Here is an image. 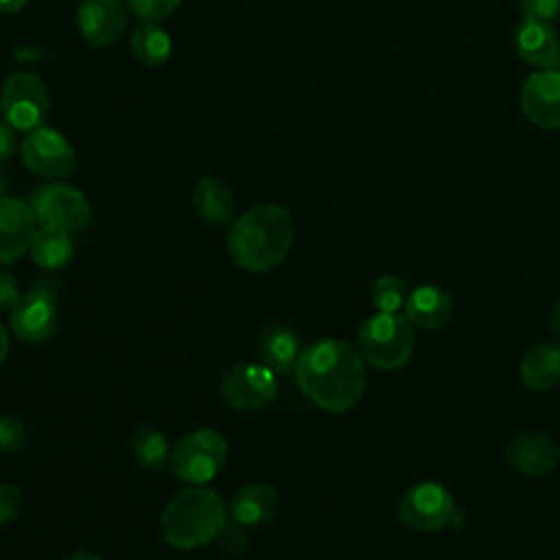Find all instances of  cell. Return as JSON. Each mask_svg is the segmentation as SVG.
I'll return each mask as SVG.
<instances>
[{"label": "cell", "instance_id": "6da1fadb", "mask_svg": "<svg viewBox=\"0 0 560 560\" xmlns=\"http://www.w3.org/2000/svg\"><path fill=\"white\" fill-rule=\"evenodd\" d=\"M295 378L302 394L324 411L341 413L365 392L361 352L341 339H322L302 350Z\"/></svg>", "mask_w": 560, "mask_h": 560}, {"label": "cell", "instance_id": "7a4b0ae2", "mask_svg": "<svg viewBox=\"0 0 560 560\" xmlns=\"http://www.w3.org/2000/svg\"><path fill=\"white\" fill-rule=\"evenodd\" d=\"M295 238L293 219L278 203H258L243 212L228 232L232 262L252 273H265L282 265Z\"/></svg>", "mask_w": 560, "mask_h": 560}, {"label": "cell", "instance_id": "3957f363", "mask_svg": "<svg viewBox=\"0 0 560 560\" xmlns=\"http://www.w3.org/2000/svg\"><path fill=\"white\" fill-rule=\"evenodd\" d=\"M230 510L221 494L206 486L179 490L162 512V536L175 549H195L219 538Z\"/></svg>", "mask_w": 560, "mask_h": 560}, {"label": "cell", "instance_id": "277c9868", "mask_svg": "<svg viewBox=\"0 0 560 560\" xmlns=\"http://www.w3.org/2000/svg\"><path fill=\"white\" fill-rule=\"evenodd\" d=\"M61 278L55 271H42L26 293L9 308V328L24 343H44L52 337L59 322Z\"/></svg>", "mask_w": 560, "mask_h": 560}, {"label": "cell", "instance_id": "5b68a950", "mask_svg": "<svg viewBox=\"0 0 560 560\" xmlns=\"http://www.w3.org/2000/svg\"><path fill=\"white\" fill-rule=\"evenodd\" d=\"M357 343L363 361L378 370H396L413 352L411 322L398 313L372 315L361 324Z\"/></svg>", "mask_w": 560, "mask_h": 560}, {"label": "cell", "instance_id": "8992f818", "mask_svg": "<svg viewBox=\"0 0 560 560\" xmlns=\"http://www.w3.org/2000/svg\"><path fill=\"white\" fill-rule=\"evenodd\" d=\"M225 459H228L225 438L210 427H201L186 433L171 448L168 468L179 481L188 486H203L219 475Z\"/></svg>", "mask_w": 560, "mask_h": 560}, {"label": "cell", "instance_id": "52a82bcc", "mask_svg": "<svg viewBox=\"0 0 560 560\" xmlns=\"http://www.w3.org/2000/svg\"><path fill=\"white\" fill-rule=\"evenodd\" d=\"M48 90L42 77L31 70L11 72L0 92L2 118L20 131H33L48 114Z\"/></svg>", "mask_w": 560, "mask_h": 560}, {"label": "cell", "instance_id": "ba28073f", "mask_svg": "<svg viewBox=\"0 0 560 560\" xmlns=\"http://www.w3.org/2000/svg\"><path fill=\"white\" fill-rule=\"evenodd\" d=\"M31 210L37 223L68 232L83 230L92 219L90 199L79 188L61 182L39 186L31 197Z\"/></svg>", "mask_w": 560, "mask_h": 560}, {"label": "cell", "instance_id": "9c48e42d", "mask_svg": "<svg viewBox=\"0 0 560 560\" xmlns=\"http://www.w3.org/2000/svg\"><path fill=\"white\" fill-rule=\"evenodd\" d=\"M20 153L24 166L44 179L57 182L77 168L74 147L66 140L63 133L46 125H39L26 133Z\"/></svg>", "mask_w": 560, "mask_h": 560}, {"label": "cell", "instance_id": "30bf717a", "mask_svg": "<svg viewBox=\"0 0 560 560\" xmlns=\"http://www.w3.org/2000/svg\"><path fill=\"white\" fill-rule=\"evenodd\" d=\"M453 494L438 481H418L400 497L398 518L418 532H438L455 523Z\"/></svg>", "mask_w": 560, "mask_h": 560}, {"label": "cell", "instance_id": "8fae6325", "mask_svg": "<svg viewBox=\"0 0 560 560\" xmlns=\"http://www.w3.org/2000/svg\"><path fill=\"white\" fill-rule=\"evenodd\" d=\"M219 392L230 407L241 411H256L276 398L278 378L267 365L236 363L223 372Z\"/></svg>", "mask_w": 560, "mask_h": 560}, {"label": "cell", "instance_id": "7c38bea8", "mask_svg": "<svg viewBox=\"0 0 560 560\" xmlns=\"http://www.w3.org/2000/svg\"><path fill=\"white\" fill-rule=\"evenodd\" d=\"M125 0H81L77 9V26L81 37L96 48L112 46L127 28Z\"/></svg>", "mask_w": 560, "mask_h": 560}, {"label": "cell", "instance_id": "4fadbf2b", "mask_svg": "<svg viewBox=\"0 0 560 560\" xmlns=\"http://www.w3.org/2000/svg\"><path fill=\"white\" fill-rule=\"evenodd\" d=\"M35 223L31 203L18 197H0V265H13L31 252Z\"/></svg>", "mask_w": 560, "mask_h": 560}, {"label": "cell", "instance_id": "5bb4252c", "mask_svg": "<svg viewBox=\"0 0 560 560\" xmlns=\"http://www.w3.org/2000/svg\"><path fill=\"white\" fill-rule=\"evenodd\" d=\"M521 112L536 127L560 129V74L532 72L521 88Z\"/></svg>", "mask_w": 560, "mask_h": 560}, {"label": "cell", "instance_id": "9a60e30c", "mask_svg": "<svg viewBox=\"0 0 560 560\" xmlns=\"http://www.w3.org/2000/svg\"><path fill=\"white\" fill-rule=\"evenodd\" d=\"M508 464L527 477H540L551 472L560 462L556 442L545 433H521L510 440L505 448Z\"/></svg>", "mask_w": 560, "mask_h": 560}, {"label": "cell", "instance_id": "2e32d148", "mask_svg": "<svg viewBox=\"0 0 560 560\" xmlns=\"http://www.w3.org/2000/svg\"><path fill=\"white\" fill-rule=\"evenodd\" d=\"M558 46L560 42L551 22L523 15L514 31V48L525 63L545 70L551 63Z\"/></svg>", "mask_w": 560, "mask_h": 560}, {"label": "cell", "instance_id": "e0dca14e", "mask_svg": "<svg viewBox=\"0 0 560 560\" xmlns=\"http://www.w3.org/2000/svg\"><path fill=\"white\" fill-rule=\"evenodd\" d=\"M280 508V494L265 481H252L238 488L230 503V516L243 527L269 523Z\"/></svg>", "mask_w": 560, "mask_h": 560}, {"label": "cell", "instance_id": "ac0fdd59", "mask_svg": "<svg viewBox=\"0 0 560 560\" xmlns=\"http://www.w3.org/2000/svg\"><path fill=\"white\" fill-rule=\"evenodd\" d=\"M405 317L411 322V326L418 328H442L451 315H453V300L442 287L422 284L407 295L405 302Z\"/></svg>", "mask_w": 560, "mask_h": 560}, {"label": "cell", "instance_id": "d6986e66", "mask_svg": "<svg viewBox=\"0 0 560 560\" xmlns=\"http://www.w3.org/2000/svg\"><path fill=\"white\" fill-rule=\"evenodd\" d=\"M195 212L210 225H225L234 219V195L225 182L206 175L197 179L192 190Z\"/></svg>", "mask_w": 560, "mask_h": 560}, {"label": "cell", "instance_id": "ffe728a7", "mask_svg": "<svg viewBox=\"0 0 560 560\" xmlns=\"http://www.w3.org/2000/svg\"><path fill=\"white\" fill-rule=\"evenodd\" d=\"M521 378L532 389H549L560 381V346L540 341L521 361Z\"/></svg>", "mask_w": 560, "mask_h": 560}, {"label": "cell", "instance_id": "44dd1931", "mask_svg": "<svg viewBox=\"0 0 560 560\" xmlns=\"http://www.w3.org/2000/svg\"><path fill=\"white\" fill-rule=\"evenodd\" d=\"M72 252V232L52 225L37 228L31 243V256L37 267H42L44 271H59L70 262Z\"/></svg>", "mask_w": 560, "mask_h": 560}, {"label": "cell", "instance_id": "7402d4cb", "mask_svg": "<svg viewBox=\"0 0 560 560\" xmlns=\"http://www.w3.org/2000/svg\"><path fill=\"white\" fill-rule=\"evenodd\" d=\"M258 350H260V359L265 361V365L280 374L295 370L298 359L302 354L300 337L291 328L280 326V324H273L262 332Z\"/></svg>", "mask_w": 560, "mask_h": 560}, {"label": "cell", "instance_id": "603a6c76", "mask_svg": "<svg viewBox=\"0 0 560 560\" xmlns=\"http://www.w3.org/2000/svg\"><path fill=\"white\" fill-rule=\"evenodd\" d=\"M129 451L142 468L160 470L164 464H168L171 444L160 429L151 424H140L129 438Z\"/></svg>", "mask_w": 560, "mask_h": 560}, {"label": "cell", "instance_id": "cb8c5ba5", "mask_svg": "<svg viewBox=\"0 0 560 560\" xmlns=\"http://www.w3.org/2000/svg\"><path fill=\"white\" fill-rule=\"evenodd\" d=\"M131 52L147 66H160L171 55V37L158 22H140L131 33Z\"/></svg>", "mask_w": 560, "mask_h": 560}, {"label": "cell", "instance_id": "d4e9b609", "mask_svg": "<svg viewBox=\"0 0 560 560\" xmlns=\"http://www.w3.org/2000/svg\"><path fill=\"white\" fill-rule=\"evenodd\" d=\"M407 302V287L402 278L394 273L381 276L372 287V304L381 313H398L405 308Z\"/></svg>", "mask_w": 560, "mask_h": 560}, {"label": "cell", "instance_id": "484cf974", "mask_svg": "<svg viewBox=\"0 0 560 560\" xmlns=\"http://www.w3.org/2000/svg\"><path fill=\"white\" fill-rule=\"evenodd\" d=\"M125 4L140 22H160L168 18L182 0H125Z\"/></svg>", "mask_w": 560, "mask_h": 560}, {"label": "cell", "instance_id": "4316f807", "mask_svg": "<svg viewBox=\"0 0 560 560\" xmlns=\"http://www.w3.org/2000/svg\"><path fill=\"white\" fill-rule=\"evenodd\" d=\"M26 440V427L11 413H0V451H18Z\"/></svg>", "mask_w": 560, "mask_h": 560}, {"label": "cell", "instance_id": "83f0119b", "mask_svg": "<svg viewBox=\"0 0 560 560\" xmlns=\"http://www.w3.org/2000/svg\"><path fill=\"white\" fill-rule=\"evenodd\" d=\"M24 492L18 483H0V525L15 521L22 510Z\"/></svg>", "mask_w": 560, "mask_h": 560}, {"label": "cell", "instance_id": "f1b7e54d", "mask_svg": "<svg viewBox=\"0 0 560 560\" xmlns=\"http://www.w3.org/2000/svg\"><path fill=\"white\" fill-rule=\"evenodd\" d=\"M217 542L221 545L223 551L228 553H245L247 551V545H249V538H247V532L243 525L234 523V525H225L223 532L219 534Z\"/></svg>", "mask_w": 560, "mask_h": 560}, {"label": "cell", "instance_id": "f546056e", "mask_svg": "<svg viewBox=\"0 0 560 560\" xmlns=\"http://www.w3.org/2000/svg\"><path fill=\"white\" fill-rule=\"evenodd\" d=\"M523 15L538 20H556L560 15V0H518Z\"/></svg>", "mask_w": 560, "mask_h": 560}, {"label": "cell", "instance_id": "4dcf8cb0", "mask_svg": "<svg viewBox=\"0 0 560 560\" xmlns=\"http://www.w3.org/2000/svg\"><path fill=\"white\" fill-rule=\"evenodd\" d=\"M18 298H20V287L15 276L0 267V311L11 308L18 302Z\"/></svg>", "mask_w": 560, "mask_h": 560}, {"label": "cell", "instance_id": "1f68e13d", "mask_svg": "<svg viewBox=\"0 0 560 560\" xmlns=\"http://www.w3.org/2000/svg\"><path fill=\"white\" fill-rule=\"evenodd\" d=\"M15 151V129L0 118V162H9Z\"/></svg>", "mask_w": 560, "mask_h": 560}, {"label": "cell", "instance_id": "d6a6232c", "mask_svg": "<svg viewBox=\"0 0 560 560\" xmlns=\"http://www.w3.org/2000/svg\"><path fill=\"white\" fill-rule=\"evenodd\" d=\"M28 0H0V13H18Z\"/></svg>", "mask_w": 560, "mask_h": 560}, {"label": "cell", "instance_id": "836d02e7", "mask_svg": "<svg viewBox=\"0 0 560 560\" xmlns=\"http://www.w3.org/2000/svg\"><path fill=\"white\" fill-rule=\"evenodd\" d=\"M7 354H9V332H7V328L0 324V365H2V361L7 359Z\"/></svg>", "mask_w": 560, "mask_h": 560}, {"label": "cell", "instance_id": "e575fe53", "mask_svg": "<svg viewBox=\"0 0 560 560\" xmlns=\"http://www.w3.org/2000/svg\"><path fill=\"white\" fill-rule=\"evenodd\" d=\"M9 173H7V162H0V197H7L9 190Z\"/></svg>", "mask_w": 560, "mask_h": 560}, {"label": "cell", "instance_id": "d590c367", "mask_svg": "<svg viewBox=\"0 0 560 560\" xmlns=\"http://www.w3.org/2000/svg\"><path fill=\"white\" fill-rule=\"evenodd\" d=\"M551 330H553L556 339L560 341V300L556 302V306H553V313H551Z\"/></svg>", "mask_w": 560, "mask_h": 560}, {"label": "cell", "instance_id": "8d00e7d4", "mask_svg": "<svg viewBox=\"0 0 560 560\" xmlns=\"http://www.w3.org/2000/svg\"><path fill=\"white\" fill-rule=\"evenodd\" d=\"M61 560H101V558H98V556H94V553H90V551L79 549V551H72V553L63 556Z\"/></svg>", "mask_w": 560, "mask_h": 560}, {"label": "cell", "instance_id": "74e56055", "mask_svg": "<svg viewBox=\"0 0 560 560\" xmlns=\"http://www.w3.org/2000/svg\"><path fill=\"white\" fill-rule=\"evenodd\" d=\"M545 70H551V72H556V74H560V46H558V50H556V55H553V59H551V63L545 68Z\"/></svg>", "mask_w": 560, "mask_h": 560}]
</instances>
